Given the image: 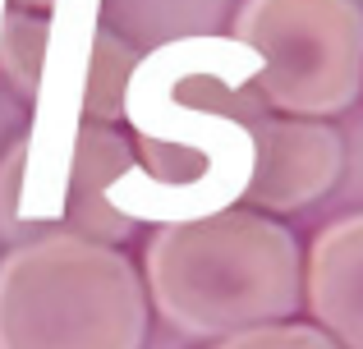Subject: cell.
<instances>
[{
    "mask_svg": "<svg viewBox=\"0 0 363 349\" xmlns=\"http://www.w3.org/2000/svg\"><path fill=\"white\" fill-rule=\"evenodd\" d=\"M262 55L235 37H175L133 64L124 120L138 134L133 161L106 202L129 225H175L230 212L253 179V120L272 110L253 79Z\"/></svg>",
    "mask_w": 363,
    "mask_h": 349,
    "instance_id": "1",
    "label": "cell"
},
{
    "mask_svg": "<svg viewBox=\"0 0 363 349\" xmlns=\"http://www.w3.org/2000/svg\"><path fill=\"white\" fill-rule=\"evenodd\" d=\"M97 33L101 0H55L46 14L5 9L0 18V74L33 97V125L0 161V234L14 244L55 234L65 221Z\"/></svg>",
    "mask_w": 363,
    "mask_h": 349,
    "instance_id": "2",
    "label": "cell"
},
{
    "mask_svg": "<svg viewBox=\"0 0 363 349\" xmlns=\"http://www.w3.org/2000/svg\"><path fill=\"white\" fill-rule=\"evenodd\" d=\"M143 267L157 313L194 341L285 322L303 304V253L294 234L281 221L235 207L161 225Z\"/></svg>",
    "mask_w": 363,
    "mask_h": 349,
    "instance_id": "3",
    "label": "cell"
},
{
    "mask_svg": "<svg viewBox=\"0 0 363 349\" xmlns=\"http://www.w3.org/2000/svg\"><path fill=\"white\" fill-rule=\"evenodd\" d=\"M147 285L124 253L83 234L14 244L0 262V349H143Z\"/></svg>",
    "mask_w": 363,
    "mask_h": 349,
    "instance_id": "4",
    "label": "cell"
},
{
    "mask_svg": "<svg viewBox=\"0 0 363 349\" xmlns=\"http://www.w3.org/2000/svg\"><path fill=\"white\" fill-rule=\"evenodd\" d=\"M230 37L262 55L253 88L281 115L327 120L363 92L359 0H244Z\"/></svg>",
    "mask_w": 363,
    "mask_h": 349,
    "instance_id": "5",
    "label": "cell"
},
{
    "mask_svg": "<svg viewBox=\"0 0 363 349\" xmlns=\"http://www.w3.org/2000/svg\"><path fill=\"white\" fill-rule=\"evenodd\" d=\"M253 179L248 202L262 212H294L318 202L340 179V134L327 120H299V115H262L253 120Z\"/></svg>",
    "mask_w": 363,
    "mask_h": 349,
    "instance_id": "6",
    "label": "cell"
},
{
    "mask_svg": "<svg viewBox=\"0 0 363 349\" xmlns=\"http://www.w3.org/2000/svg\"><path fill=\"white\" fill-rule=\"evenodd\" d=\"M303 299L340 349H363V212L331 221L313 239Z\"/></svg>",
    "mask_w": 363,
    "mask_h": 349,
    "instance_id": "7",
    "label": "cell"
},
{
    "mask_svg": "<svg viewBox=\"0 0 363 349\" xmlns=\"http://www.w3.org/2000/svg\"><path fill=\"white\" fill-rule=\"evenodd\" d=\"M138 161L133 143L120 138L111 125H83L74 143V171H69V193H65V221L60 234H83L97 244H120L133 230L129 221L106 202L111 184Z\"/></svg>",
    "mask_w": 363,
    "mask_h": 349,
    "instance_id": "8",
    "label": "cell"
},
{
    "mask_svg": "<svg viewBox=\"0 0 363 349\" xmlns=\"http://www.w3.org/2000/svg\"><path fill=\"white\" fill-rule=\"evenodd\" d=\"M133 64H138V55L116 33L101 28L97 51H92V69H88V97H83V115L92 125H116V120H124V92H129Z\"/></svg>",
    "mask_w": 363,
    "mask_h": 349,
    "instance_id": "9",
    "label": "cell"
},
{
    "mask_svg": "<svg viewBox=\"0 0 363 349\" xmlns=\"http://www.w3.org/2000/svg\"><path fill=\"white\" fill-rule=\"evenodd\" d=\"M212 349H340L322 326H253V331L225 336Z\"/></svg>",
    "mask_w": 363,
    "mask_h": 349,
    "instance_id": "10",
    "label": "cell"
},
{
    "mask_svg": "<svg viewBox=\"0 0 363 349\" xmlns=\"http://www.w3.org/2000/svg\"><path fill=\"white\" fill-rule=\"evenodd\" d=\"M14 5H18V9H33V14H46L55 0H14Z\"/></svg>",
    "mask_w": 363,
    "mask_h": 349,
    "instance_id": "11",
    "label": "cell"
},
{
    "mask_svg": "<svg viewBox=\"0 0 363 349\" xmlns=\"http://www.w3.org/2000/svg\"><path fill=\"white\" fill-rule=\"evenodd\" d=\"M5 9H9V0H0V18H5Z\"/></svg>",
    "mask_w": 363,
    "mask_h": 349,
    "instance_id": "12",
    "label": "cell"
}]
</instances>
